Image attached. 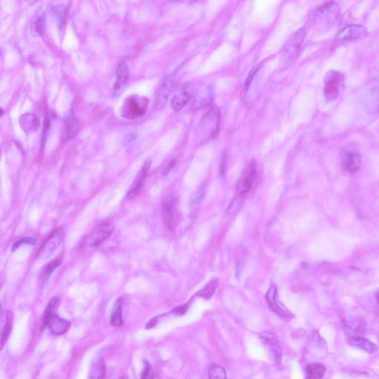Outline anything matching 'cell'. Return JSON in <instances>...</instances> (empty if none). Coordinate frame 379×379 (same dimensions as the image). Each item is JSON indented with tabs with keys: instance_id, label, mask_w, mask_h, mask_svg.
<instances>
[{
	"instance_id": "20",
	"label": "cell",
	"mask_w": 379,
	"mask_h": 379,
	"mask_svg": "<svg viewBox=\"0 0 379 379\" xmlns=\"http://www.w3.org/2000/svg\"><path fill=\"white\" fill-rule=\"evenodd\" d=\"M349 344L354 347L361 349L368 353H375L378 350V347L372 341L362 336H354L349 339Z\"/></svg>"
},
{
	"instance_id": "29",
	"label": "cell",
	"mask_w": 379,
	"mask_h": 379,
	"mask_svg": "<svg viewBox=\"0 0 379 379\" xmlns=\"http://www.w3.org/2000/svg\"><path fill=\"white\" fill-rule=\"evenodd\" d=\"M12 319H13V315H12V313H8L7 316H6V324H5L4 328L3 329V332H2L1 349L3 348L5 343L7 341L9 336H10L12 327Z\"/></svg>"
},
{
	"instance_id": "6",
	"label": "cell",
	"mask_w": 379,
	"mask_h": 379,
	"mask_svg": "<svg viewBox=\"0 0 379 379\" xmlns=\"http://www.w3.org/2000/svg\"><path fill=\"white\" fill-rule=\"evenodd\" d=\"M339 15V7L335 3H327L319 8L313 17V22L316 23H332L336 21Z\"/></svg>"
},
{
	"instance_id": "8",
	"label": "cell",
	"mask_w": 379,
	"mask_h": 379,
	"mask_svg": "<svg viewBox=\"0 0 379 379\" xmlns=\"http://www.w3.org/2000/svg\"><path fill=\"white\" fill-rule=\"evenodd\" d=\"M151 163L152 162L150 159H147L145 163H144L143 166H142V168H141L140 171L139 172L135 179H134V183H133L131 189L129 190L128 194H127V200H132L133 198H134L136 196H137L138 194H139L141 190L143 188L145 180H146L147 177H148V171H149Z\"/></svg>"
},
{
	"instance_id": "30",
	"label": "cell",
	"mask_w": 379,
	"mask_h": 379,
	"mask_svg": "<svg viewBox=\"0 0 379 379\" xmlns=\"http://www.w3.org/2000/svg\"><path fill=\"white\" fill-rule=\"evenodd\" d=\"M78 125H79V123H78L77 120H75L73 117L67 120L65 124V131H64L65 134L63 136L65 138V141L68 140L69 138L71 137L77 131Z\"/></svg>"
},
{
	"instance_id": "18",
	"label": "cell",
	"mask_w": 379,
	"mask_h": 379,
	"mask_svg": "<svg viewBox=\"0 0 379 379\" xmlns=\"http://www.w3.org/2000/svg\"><path fill=\"white\" fill-rule=\"evenodd\" d=\"M162 218L169 229H172L176 222V211L174 203L172 200H167L162 205Z\"/></svg>"
},
{
	"instance_id": "2",
	"label": "cell",
	"mask_w": 379,
	"mask_h": 379,
	"mask_svg": "<svg viewBox=\"0 0 379 379\" xmlns=\"http://www.w3.org/2000/svg\"><path fill=\"white\" fill-rule=\"evenodd\" d=\"M149 101L145 97L132 96L125 100L122 107V115L128 120L142 117L146 112Z\"/></svg>"
},
{
	"instance_id": "27",
	"label": "cell",
	"mask_w": 379,
	"mask_h": 379,
	"mask_svg": "<svg viewBox=\"0 0 379 379\" xmlns=\"http://www.w3.org/2000/svg\"><path fill=\"white\" fill-rule=\"evenodd\" d=\"M122 311V299H119L116 302L115 306H114V311L113 312L111 318V324L115 326V327H121L122 324H123Z\"/></svg>"
},
{
	"instance_id": "37",
	"label": "cell",
	"mask_w": 379,
	"mask_h": 379,
	"mask_svg": "<svg viewBox=\"0 0 379 379\" xmlns=\"http://www.w3.org/2000/svg\"><path fill=\"white\" fill-rule=\"evenodd\" d=\"M136 134L134 132H130L128 133V134H126L125 136H124L123 139V143L125 144V145H128V144L131 143V142H134V140L136 139Z\"/></svg>"
},
{
	"instance_id": "3",
	"label": "cell",
	"mask_w": 379,
	"mask_h": 379,
	"mask_svg": "<svg viewBox=\"0 0 379 379\" xmlns=\"http://www.w3.org/2000/svg\"><path fill=\"white\" fill-rule=\"evenodd\" d=\"M64 233L62 228H56L48 238L45 239L42 247L37 253V261H44L48 259L54 254V252L57 250L58 247L62 244L63 240Z\"/></svg>"
},
{
	"instance_id": "38",
	"label": "cell",
	"mask_w": 379,
	"mask_h": 379,
	"mask_svg": "<svg viewBox=\"0 0 379 379\" xmlns=\"http://www.w3.org/2000/svg\"><path fill=\"white\" fill-rule=\"evenodd\" d=\"M49 128L50 120L47 117V118L45 119V122H44L43 134H42V136H43V140H42V142H43V144H45V139H46V136L48 135V130H49Z\"/></svg>"
},
{
	"instance_id": "31",
	"label": "cell",
	"mask_w": 379,
	"mask_h": 379,
	"mask_svg": "<svg viewBox=\"0 0 379 379\" xmlns=\"http://www.w3.org/2000/svg\"><path fill=\"white\" fill-rule=\"evenodd\" d=\"M218 285V280H213L199 292V295L205 299H211L215 293Z\"/></svg>"
},
{
	"instance_id": "21",
	"label": "cell",
	"mask_w": 379,
	"mask_h": 379,
	"mask_svg": "<svg viewBox=\"0 0 379 379\" xmlns=\"http://www.w3.org/2000/svg\"><path fill=\"white\" fill-rule=\"evenodd\" d=\"M343 327L344 331L349 336H360L359 335L364 333V325L360 320H346L343 319Z\"/></svg>"
},
{
	"instance_id": "12",
	"label": "cell",
	"mask_w": 379,
	"mask_h": 379,
	"mask_svg": "<svg viewBox=\"0 0 379 379\" xmlns=\"http://www.w3.org/2000/svg\"><path fill=\"white\" fill-rule=\"evenodd\" d=\"M70 322L61 319L56 314L52 315L47 319H43L42 328L48 327L53 334L61 336L68 331L70 327Z\"/></svg>"
},
{
	"instance_id": "13",
	"label": "cell",
	"mask_w": 379,
	"mask_h": 379,
	"mask_svg": "<svg viewBox=\"0 0 379 379\" xmlns=\"http://www.w3.org/2000/svg\"><path fill=\"white\" fill-rule=\"evenodd\" d=\"M366 34H367V31L365 28L361 26H357V25H351L344 28L338 34L337 37L335 39V42L358 40V39L366 37Z\"/></svg>"
},
{
	"instance_id": "41",
	"label": "cell",
	"mask_w": 379,
	"mask_h": 379,
	"mask_svg": "<svg viewBox=\"0 0 379 379\" xmlns=\"http://www.w3.org/2000/svg\"><path fill=\"white\" fill-rule=\"evenodd\" d=\"M175 164H176V161H173V162H170V164H169V165L166 167L165 170H164V174H167L168 172L171 170L172 167H173Z\"/></svg>"
},
{
	"instance_id": "40",
	"label": "cell",
	"mask_w": 379,
	"mask_h": 379,
	"mask_svg": "<svg viewBox=\"0 0 379 379\" xmlns=\"http://www.w3.org/2000/svg\"><path fill=\"white\" fill-rule=\"evenodd\" d=\"M187 311V307L186 305H182V306L177 307L173 310V312L176 314L183 315L186 313Z\"/></svg>"
},
{
	"instance_id": "11",
	"label": "cell",
	"mask_w": 379,
	"mask_h": 379,
	"mask_svg": "<svg viewBox=\"0 0 379 379\" xmlns=\"http://www.w3.org/2000/svg\"><path fill=\"white\" fill-rule=\"evenodd\" d=\"M305 37V29L304 28H300L291 36V38L287 42L286 46L285 47V55L288 56V59H292L298 54Z\"/></svg>"
},
{
	"instance_id": "4",
	"label": "cell",
	"mask_w": 379,
	"mask_h": 379,
	"mask_svg": "<svg viewBox=\"0 0 379 379\" xmlns=\"http://www.w3.org/2000/svg\"><path fill=\"white\" fill-rule=\"evenodd\" d=\"M114 230V225L111 222H103L97 225L84 239L83 247L84 248H90L100 245L111 236Z\"/></svg>"
},
{
	"instance_id": "33",
	"label": "cell",
	"mask_w": 379,
	"mask_h": 379,
	"mask_svg": "<svg viewBox=\"0 0 379 379\" xmlns=\"http://www.w3.org/2000/svg\"><path fill=\"white\" fill-rule=\"evenodd\" d=\"M205 194H206V184H203L193 194L191 198V204L193 205H197L201 203L205 199Z\"/></svg>"
},
{
	"instance_id": "15",
	"label": "cell",
	"mask_w": 379,
	"mask_h": 379,
	"mask_svg": "<svg viewBox=\"0 0 379 379\" xmlns=\"http://www.w3.org/2000/svg\"><path fill=\"white\" fill-rule=\"evenodd\" d=\"M361 159L359 153L354 150L344 151L341 157L343 167L350 173L358 171L361 165Z\"/></svg>"
},
{
	"instance_id": "39",
	"label": "cell",
	"mask_w": 379,
	"mask_h": 379,
	"mask_svg": "<svg viewBox=\"0 0 379 379\" xmlns=\"http://www.w3.org/2000/svg\"><path fill=\"white\" fill-rule=\"evenodd\" d=\"M226 168H227V159L226 156L224 155L223 158H222V164H221L220 167V175L222 178L225 176L226 174Z\"/></svg>"
},
{
	"instance_id": "23",
	"label": "cell",
	"mask_w": 379,
	"mask_h": 379,
	"mask_svg": "<svg viewBox=\"0 0 379 379\" xmlns=\"http://www.w3.org/2000/svg\"><path fill=\"white\" fill-rule=\"evenodd\" d=\"M129 77V70H128V64L123 62L117 67L116 71V81L114 84L115 90H118L122 86L126 84Z\"/></svg>"
},
{
	"instance_id": "25",
	"label": "cell",
	"mask_w": 379,
	"mask_h": 379,
	"mask_svg": "<svg viewBox=\"0 0 379 379\" xmlns=\"http://www.w3.org/2000/svg\"><path fill=\"white\" fill-rule=\"evenodd\" d=\"M46 27V17L45 13L40 14L36 17L31 26V30L34 35L37 37H42L45 34Z\"/></svg>"
},
{
	"instance_id": "16",
	"label": "cell",
	"mask_w": 379,
	"mask_h": 379,
	"mask_svg": "<svg viewBox=\"0 0 379 379\" xmlns=\"http://www.w3.org/2000/svg\"><path fill=\"white\" fill-rule=\"evenodd\" d=\"M20 125L24 132L32 134L40 128V119L33 113H26L20 117Z\"/></svg>"
},
{
	"instance_id": "28",
	"label": "cell",
	"mask_w": 379,
	"mask_h": 379,
	"mask_svg": "<svg viewBox=\"0 0 379 379\" xmlns=\"http://www.w3.org/2000/svg\"><path fill=\"white\" fill-rule=\"evenodd\" d=\"M51 12L56 17V20L59 23V26H60V28H62V26L65 25L67 14H68L66 7L63 5L55 6L51 9Z\"/></svg>"
},
{
	"instance_id": "24",
	"label": "cell",
	"mask_w": 379,
	"mask_h": 379,
	"mask_svg": "<svg viewBox=\"0 0 379 379\" xmlns=\"http://www.w3.org/2000/svg\"><path fill=\"white\" fill-rule=\"evenodd\" d=\"M60 261L55 260V261L49 263L45 267H43L40 275V283L42 287L47 284L50 277L52 275L53 272L60 265Z\"/></svg>"
},
{
	"instance_id": "1",
	"label": "cell",
	"mask_w": 379,
	"mask_h": 379,
	"mask_svg": "<svg viewBox=\"0 0 379 379\" xmlns=\"http://www.w3.org/2000/svg\"><path fill=\"white\" fill-rule=\"evenodd\" d=\"M221 114L217 107H213L202 119L197 133L199 139L210 140L217 136L220 127Z\"/></svg>"
},
{
	"instance_id": "17",
	"label": "cell",
	"mask_w": 379,
	"mask_h": 379,
	"mask_svg": "<svg viewBox=\"0 0 379 379\" xmlns=\"http://www.w3.org/2000/svg\"><path fill=\"white\" fill-rule=\"evenodd\" d=\"M266 300L269 307L272 311L275 312L277 315L283 318H288L290 316L288 312L281 308L277 301V288L275 286H271L268 292L266 295Z\"/></svg>"
},
{
	"instance_id": "9",
	"label": "cell",
	"mask_w": 379,
	"mask_h": 379,
	"mask_svg": "<svg viewBox=\"0 0 379 379\" xmlns=\"http://www.w3.org/2000/svg\"><path fill=\"white\" fill-rule=\"evenodd\" d=\"M174 81V76L173 74L168 75L164 78V80L161 83L160 86L156 91V109H162L166 103L169 95L171 92L172 87Z\"/></svg>"
},
{
	"instance_id": "10",
	"label": "cell",
	"mask_w": 379,
	"mask_h": 379,
	"mask_svg": "<svg viewBox=\"0 0 379 379\" xmlns=\"http://www.w3.org/2000/svg\"><path fill=\"white\" fill-rule=\"evenodd\" d=\"M259 337L263 343L270 347L275 363L279 365L282 358V350L276 335L272 332L264 331L260 333Z\"/></svg>"
},
{
	"instance_id": "19",
	"label": "cell",
	"mask_w": 379,
	"mask_h": 379,
	"mask_svg": "<svg viewBox=\"0 0 379 379\" xmlns=\"http://www.w3.org/2000/svg\"><path fill=\"white\" fill-rule=\"evenodd\" d=\"M191 93H190L187 86L179 89V90H178V92L172 99V108L174 111H179L180 110L182 109L185 106V105L187 104V102L191 99Z\"/></svg>"
},
{
	"instance_id": "5",
	"label": "cell",
	"mask_w": 379,
	"mask_h": 379,
	"mask_svg": "<svg viewBox=\"0 0 379 379\" xmlns=\"http://www.w3.org/2000/svg\"><path fill=\"white\" fill-rule=\"evenodd\" d=\"M344 78L342 73L332 70L327 73L325 79V96L328 101H334L338 99L343 87Z\"/></svg>"
},
{
	"instance_id": "32",
	"label": "cell",
	"mask_w": 379,
	"mask_h": 379,
	"mask_svg": "<svg viewBox=\"0 0 379 379\" xmlns=\"http://www.w3.org/2000/svg\"><path fill=\"white\" fill-rule=\"evenodd\" d=\"M209 379H227L226 371L222 366H212L209 370Z\"/></svg>"
},
{
	"instance_id": "42",
	"label": "cell",
	"mask_w": 379,
	"mask_h": 379,
	"mask_svg": "<svg viewBox=\"0 0 379 379\" xmlns=\"http://www.w3.org/2000/svg\"><path fill=\"white\" fill-rule=\"evenodd\" d=\"M156 319H152L151 321L149 322V323L148 324V327H147V328H150V327H153V326L155 325V324H156Z\"/></svg>"
},
{
	"instance_id": "26",
	"label": "cell",
	"mask_w": 379,
	"mask_h": 379,
	"mask_svg": "<svg viewBox=\"0 0 379 379\" xmlns=\"http://www.w3.org/2000/svg\"><path fill=\"white\" fill-rule=\"evenodd\" d=\"M106 373V366L103 358H100L95 361L90 368L88 379H103Z\"/></svg>"
},
{
	"instance_id": "22",
	"label": "cell",
	"mask_w": 379,
	"mask_h": 379,
	"mask_svg": "<svg viewBox=\"0 0 379 379\" xmlns=\"http://www.w3.org/2000/svg\"><path fill=\"white\" fill-rule=\"evenodd\" d=\"M325 372L326 367L324 364L313 363L305 368V379H322Z\"/></svg>"
},
{
	"instance_id": "35",
	"label": "cell",
	"mask_w": 379,
	"mask_h": 379,
	"mask_svg": "<svg viewBox=\"0 0 379 379\" xmlns=\"http://www.w3.org/2000/svg\"><path fill=\"white\" fill-rule=\"evenodd\" d=\"M36 243H37V240L32 239V238H23V239L17 241V242L14 244L13 247H12V251H14V250H17L18 247H20V246L23 245V244H31V245H34V244H35Z\"/></svg>"
},
{
	"instance_id": "36",
	"label": "cell",
	"mask_w": 379,
	"mask_h": 379,
	"mask_svg": "<svg viewBox=\"0 0 379 379\" xmlns=\"http://www.w3.org/2000/svg\"><path fill=\"white\" fill-rule=\"evenodd\" d=\"M258 70V67L253 68V70L250 71V74L248 75V77H247V80L245 81V84H244L243 90L244 96L247 94V90H248L249 87H250V83H251L252 80H253V77H254L255 74H256Z\"/></svg>"
},
{
	"instance_id": "14",
	"label": "cell",
	"mask_w": 379,
	"mask_h": 379,
	"mask_svg": "<svg viewBox=\"0 0 379 379\" xmlns=\"http://www.w3.org/2000/svg\"><path fill=\"white\" fill-rule=\"evenodd\" d=\"M214 97V87L211 84L203 86L194 97L192 106L194 109H200L206 107L212 101Z\"/></svg>"
},
{
	"instance_id": "7",
	"label": "cell",
	"mask_w": 379,
	"mask_h": 379,
	"mask_svg": "<svg viewBox=\"0 0 379 379\" xmlns=\"http://www.w3.org/2000/svg\"><path fill=\"white\" fill-rule=\"evenodd\" d=\"M245 175L238 181L236 191L239 194H244L251 188L253 182L257 177V164L253 160L246 169Z\"/></svg>"
},
{
	"instance_id": "34",
	"label": "cell",
	"mask_w": 379,
	"mask_h": 379,
	"mask_svg": "<svg viewBox=\"0 0 379 379\" xmlns=\"http://www.w3.org/2000/svg\"><path fill=\"white\" fill-rule=\"evenodd\" d=\"M141 379H155V372L148 361H145V367L142 371Z\"/></svg>"
}]
</instances>
